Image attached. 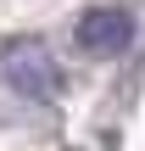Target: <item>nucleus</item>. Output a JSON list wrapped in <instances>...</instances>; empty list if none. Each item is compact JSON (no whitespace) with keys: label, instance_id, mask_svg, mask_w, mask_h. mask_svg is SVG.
Wrapping results in <instances>:
<instances>
[{"label":"nucleus","instance_id":"obj_1","mask_svg":"<svg viewBox=\"0 0 145 151\" xmlns=\"http://www.w3.org/2000/svg\"><path fill=\"white\" fill-rule=\"evenodd\" d=\"M0 67H6V84L17 95H28V101H56L61 95V67H56V56L39 39H17Z\"/></svg>","mask_w":145,"mask_h":151},{"label":"nucleus","instance_id":"obj_2","mask_svg":"<svg viewBox=\"0 0 145 151\" xmlns=\"http://www.w3.org/2000/svg\"><path fill=\"white\" fill-rule=\"evenodd\" d=\"M78 45L89 56H123L134 45V17L123 6H95V11L78 17Z\"/></svg>","mask_w":145,"mask_h":151}]
</instances>
